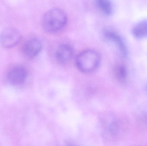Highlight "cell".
Instances as JSON below:
<instances>
[{
	"label": "cell",
	"mask_w": 147,
	"mask_h": 146,
	"mask_svg": "<svg viewBox=\"0 0 147 146\" xmlns=\"http://www.w3.org/2000/svg\"><path fill=\"white\" fill-rule=\"evenodd\" d=\"M68 16L62 9L54 8L48 10L42 18L43 29L47 32L55 33L63 30L67 25Z\"/></svg>",
	"instance_id": "6da1fadb"
},
{
	"label": "cell",
	"mask_w": 147,
	"mask_h": 146,
	"mask_svg": "<svg viewBox=\"0 0 147 146\" xmlns=\"http://www.w3.org/2000/svg\"><path fill=\"white\" fill-rule=\"evenodd\" d=\"M78 69L84 73H90L96 69L100 64V56L96 51L88 49L79 54L76 58Z\"/></svg>",
	"instance_id": "7a4b0ae2"
},
{
	"label": "cell",
	"mask_w": 147,
	"mask_h": 146,
	"mask_svg": "<svg viewBox=\"0 0 147 146\" xmlns=\"http://www.w3.org/2000/svg\"><path fill=\"white\" fill-rule=\"evenodd\" d=\"M27 75L26 69L24 67L21 65H16L9 70L7 79L11 85L20 86L26 82Z\"/></svg>",
	"instance_id": "3957f363"
},
{
	"label": "cell",
	"mask_w": 147,
	"mask_h": 146,
	"mask_svg": "<svg viewBox=\"0 0 147 146\" xmlns=\"http://www.w3.org/2000/svg\"><path fill=\"white\" fill-rule=\"evenodd\" d=\"M20 39L19 32L13 28H6L0 33V44L4 48H11L16 46Z\"/></svg>",
	"instance_id": "277c9868"
},
{
	"label": "cell",
	"mask_w": 147,
	"mask_h": 146,
	"mask_svg": "<svg viewBox=\"0 0 147 146\" xmlns=\"http://www.w3.org/2000/svg\"><path fill=\"white\" fill-rule=\"evenodd\" d=\"M41 41L36 38L29 39L27 40L22 47V51L25 56L29 58L36 57L42 49Z\"/></svg>",
	"instance_id": "5b68a950"
},
{
	"label": "cell",
	"mask_w": 147,
	"mask_h": 146,
	"mask_svg": "<svg viewBox=\"0 0 147 146\" xmlns=\"http://www.w3.org/2000/svg\"><path fill=\"white\" fill-rule=\"evenodd\" d=\"M104 36L106 39L114 43L119 49L121 54L126 56L128 51L126 45L121 37L115 32L110 30H106L104 33Z\"/></svg>",
	"instance_id": "8992f818"
},
{
	"label": "cell",
	"mask_w": 147,
	"mask_h": 146,
	"mask_svg": "<svg viewBox=\"0 0 147 146\" xmlns=\"http://www.w3.org/2000/svg\"><path fill=\"white\" fill-rule=\"evenodd\" d=\"M73 54V49L70 45L68 44H63L57 49L56 58L60 63H66L72 59Z\"/></svg>",
	"instance_id": "52a82bcc"
},
{
	"label": "cell",
	"mask_w": 147,
	"mask_h": 146,
	"mask_svg": "<svg viewBox=\"0 0 147 146\" xmlns=\"http://www.w3.org/2000/svg\"><path fill=\"white\" fill-rule=\"evenodd\" d=\"M133 35L136 38L142 39L147 37V19L136 24L132 31Z\"/></svg>",
	"instance_id": "ba28073f"
},
{
	"label": "cell",
	"mask_w": 147,
	"mask_h": 146,
	"mask_svg": "<svg viewBox=\"0 0 147 146\" xmlns=\"http://www.w3.org/2000/svg\"><path fill=\"white\" fill-rule=\"evenodd\" d=\"M98 7L105 15H111L113 13V7L110 0H96Z\"/></svg>",
	"instance_id": "9c48e42d"
},
{
	"label": "cell",
	"mask_w": 147,
	"mask_h": 146,
	"mask_svg": "<svg viewBox=\"0 0 147 146\" xmlns=\"http://www.w3.org/2000/svg\"><path fill=\"white\" fill-rule=\"evenodd\" d=\"M115 74L117 79L120 81H124L127 77V68L124 65L119 64L115 68Z\"/></svg>",
	"instance_id": "30bf717a"
}]
</instances>
